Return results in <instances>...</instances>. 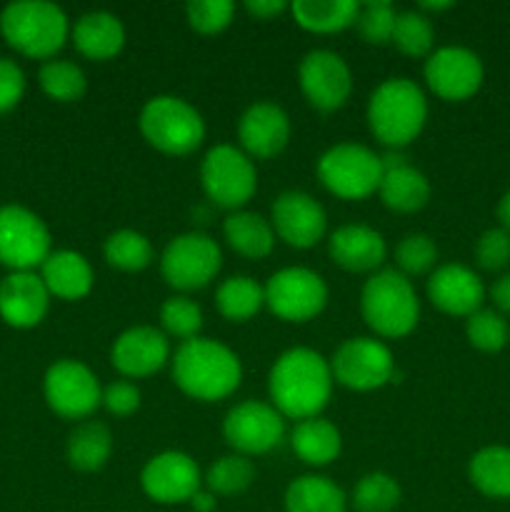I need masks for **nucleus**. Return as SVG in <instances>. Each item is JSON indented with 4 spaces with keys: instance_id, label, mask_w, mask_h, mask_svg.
<instances>
[{
    "instance_id": "obj_10",
    "label": "nucleus",
    "mask_w": 510,
    "mask_h": 512,
    "mask_svg": "<svg viewBox=\"0 0 510 512\" xmlns=\"http://www.w3.org/2000/svg\"><path fill=\"white\" fill-rule=\"evenodd\" d=\"M265 308L285 323H308L328 305V283L310 268H283L263 285Z\"/></svg>"
},
{
    "instance_id": "obj_1",
    "label": "nucleus",
    "mask_w": 510,
    "mask_h": 512,
    "mask_svg": "<svg viewBox=\"0 0 510 512\" xmlns=\"http://www.w3.org/2000/svg\"><path fill=\"white\" fill-rule=\"evenodd\" d=\"M333 370L330 360L313 348H290L273 363L268 373L270 405L283 418H318L333 395Z\"/></svg>"
},
{
    "instance_id": "obj_32",
    "label": "nucleus",
    "mask_w": 510,
    "mask_h": 512,
    "mask_svg": "<svg viewBox=\"0 0 510 512\" xmlns=\"http://www.w3.org/2000/svg\"><path fill=\"white\" fill-rule=\"evenodd\" d=\"M468 478L478 493L493 500L510 498V448L488 445L468 463Z\"/></svg>"
},
{
    "instance_id": "obj_35",
    "label": "nucleus",
    "mask_w": 510,
    "mask_h": 512,
    "mask_svg": "<svg viewBox=\"0 0 510 512\" xmlns=\"http://www.w3.org/2000/svg\"><path fill=\"white\" fill-rule=\"evenodd\" d=\"M255 480V465L253 460L245 455L230 453L215 460L203 475V485L215 493L218 498H233V495H243L245 490L253 485Z\"/></svg>"
},
{
    "instance_id": "obj_37",
    "label": "nucleus",
    "mask_w": 510,
    "mask_h": 512,
    "mask_svg": "<svg viewBox=\"0 0 510 512\" xmlns=\"http://www.w3.org/2000/svg\"><path fill=\"white\" fill-rule=\"evenodd\" d=\"M400 498H403V490L398 480L375 470V473H365L355 483L348 500L355 512H393L400 505Z\"/></svg>"
},
{
    "instance_id": "obj_18",
    "label": "nucleus",
    "mask_w": 510,
    "mask_h": 512,
    "mask_svg": "<svg viewBox=\"0 0 510 512\" xmlns=\"http://www.w3.org/2000/svg\"><path fill=\"white\" fill-rule=\"evenodd\" d=\"M270 225L275 238L295 250H308L323 240L328 230L325 208L305 190H285L270 208Z\"/></svg>"
},
{
    "instance_id": "obj_11",
    "label": "nucleus",
    "mask_w": 510,
    "mask_h": 512,
    "mask_svg": "<svg viewBox=\"0 0 510 512\" xmlns=\"http://www.w3.org/2000/svg\"><path fill=\"white\" fill-rule=\"evenodd\" d=\"M43 395L48 408L63 420H88L103 400L98 375L83 360H55L43 378Z\"/></svg>"
},
{
    "instance_id": "obj_15",
    "label": "nucleus",
    "mask_w": 510,
    "mask_h": 512,
    "mask_svg": "<svg viewBox=\"0 0 510 512\" xmlns=\"http://www.w3.org/2000/svg\"><path fill=\"white\" fill-rule=\"evenodd\" d=\"M298 85L305 100L320 113H333L348 103L353 93V73L338 53L315 48L298 65Z\"/></svg>"
},
{
    "instance_id": "obj_46",
    "label": "nucleus",
    "mask_w": 510,
    "mask_h": 512,
    "mask_svg": "<svg viewBox=\"0 0 510 512\" xmlns=\"http://www.w3.org/2000/svg\"><path fill=\"white\" fill-rule=\"evenodd\" d=\"M25 73L15 60L0 58V113H8L23 100Z\"/></svg>"
},
{
    "instance_id": "obj_8",
    "label": "nucleus",
    "mask_w": 510,
    "mask_h": 512,
    "mask_svg": "<svg viewBox=\"0 0 510 512\" xmlns=\"http://www.w3.org/2000/svg\"><path fill=\"white\" fill-rule=\"evenodd\" d=\"M200 185L215 205L243 210L258 190V170L250 155L230 143L213 145L200 163Z\"/></svg>"
},
{
    "instance_id": "obj_44",
    "label": "nucleus",
    "mask_w": 510,
    "mask_h": 512,
    "mask_svg": "<svg viewBox=\"0 0 510 512\" xmlns=\"http://www.w3.org/2000/svg\"><path fill=\"white\" fill-rule=\"evenodd\" d=\"M475 260L485 270H503L510 263V233L505 228H490L475 243Z\"/></svg>"
},
{
    "instance_id": "obj_2",
    "label": "nucleus",
    "mask_w": 510,
    "mask_h": 512,
    "mask_svg": "<svg viewBox=\"0 0 510 512\" xmlns=\"http://www.w3.org/2000/svg\"><path fill=\"white\" fill-rule=\"evenodd\" d=\"M170 373L180 393L200 403H215L230 398L240 388L243 363L228 345L198 335L178 345L170 358Z\"/></svg>"
},
{
    "instance_id": "obj_19",
    "label": "nucleus",
    "mask_w": 510,
    "mask_h": 512,
    "mask_svg": "<svg viewBox=\"0 0 510 512\" xmlns=\"http://www.w3.org/2000/svg\"><path fill=\"white\" fill-rule=\"evenodd\" d=\"M170 360L168 335L153 325H133L113 340L110 363L123 378L140 380L155 375Z\"/></svg>"
},
{
    "instance_id": "obj_26",
    "label": "nucleus",
    "mask_w": 510,
    "mask_h": 512,
    "mask_svg": "<svg viewBox=\"0 0 510 512\" xmlns=\"http://www.w3.org/2000/svg\"><path fill=\"white\" fill-rule=\"evenodd\" d=\"M70 38H73L80 55L103 63V60L115 58L123 50L125 25L115 13L90 10L75 20V25L70 28Z\"/></svg>"
},
{
    "instance_id": "obj_29",
    "label": "nucleus",
    "mask_w": 510,
    "mask_h": 512,
    "mask_svg": "<svg viewBox=\"0 0 510 512\" xmlns=\"http://www.w3.org/2000/svg\"><path fill=\"white\" fill-rule=\"evenodd\" d=\"M110 455H113V433L100 420H83L68 435L65 458H68L73 470H80V473H98L100 468L108 465Z\"/></svg>"
},
{
    "instance_id": "obj_6",
    "label": "nucleus",
    "mask_w": 510,
    "mask_h": 512,
    "mask_svg": "<svg viewBox=\"0 0 510 512\" xmlns=\"http://www.w3.org/2000/svg\"><path fill=\"white\" fill-rule=\"evenodd\" d=\"M140 135L150 148L165 155H190L203 145L205 120L195 105L178 95H155L138 118Z\"/></svg>"
},
{
    "instance_id": "obj_16",
    "label": "nucleus",
    "mask_w": 510,
    "mask_h": 512,
    "mask_svg": "<svg viewBox=\"0 0 510 512\" xmlns=\"http://www.w3.org/2000/svg\"><path fill=\"white\" fill-rule=\"evenodd\" d=\"M423 78L438 98L458 103L473 98L483 85V60L463 45H443L425 58Z\"/></svg>"
},
{
    "instance_id": "obj_42",
    "label": "nucleus",
    "mask_w": 510,
    "mask_h": 512,
    "mask_svg": "<svg viewBox=\"0 0 510 512\" xmlns=\"http://www.w3.org/2000/svg\"><path fill=\"white\" fill-rule=\"evenodd\" d=\"M435 260H438V248L435 240L425 233H408L395 248V263L405 278L428 273L435 268Z\"/></svg>"
},
{
    "instance_id": "obj_27",
    "label": "nucleus",
    "mask_w": 510,
    "mask_h": 512,
    "mask_svg": "<svg viewBox=\"0 0 510 512\" xmlns=\"http://www.w3.org/2000/svg\"><path fill=\"white\" fill-rule=\"evenodd\" d=\"M290 448L310 468H325L333 460H338L343 450V435L330 420L308 418L300 420L290 433Z\"/></svg>"
},
{
    "instance_id": "obj_28",
    "label": "nucleus",
    "mask_w": 510,
    "mask_h": 512,
    "mask_svg": "<svg viewBox=\"0 0 510 512\" xmlns=\"http://www.w3.org/2000/svg\"><path fill=\"white\" fill-rule=\"evenodd\" d=\"M225 243L248 260H263L275 248V230L268 218L253 210H233L223 223Z\"/></svg>"
},
{
    "instance_id": "obj_34",
    "label": "nucleus",
    "mask_w": 510,
    "mask_h": 512,
    "mask_svg": "<svg viewBox=\"0 0 510 512\" xmlns=\"http://www.w3.org/2000/svg\"><path fill=\"white\" fill-rule=\"evenodd\" d=\"M103 255L110 268H118L123 273H140L150 268L155 260L153 243L143 233L130 228L110 233L103 243Z\"/></svg>"
},
{
    "instance_id": "obj_47",
    "label": "nucleus",
    "mask_w": 510,
    "mask_h": 512,
    "mask_svg": "<svg viewBox=\"0 0 510 512\" xmlns=\"http://www.w3.org/2000/svg\"><path fill=\"white\" fill-rule=\"evenodd\" d=\"M245 10H248L250 15H255L258 20H270L275 18V15L290 10V3H285V0H248V3H245Z\"/></svg>"
},
{
    "instance_id": "obj_21",
    "label": "nucleus",
    "mask_w": 510,
    "mask_h": 512,
    "mask_svg": "<svg viewBox=\"0 0 510 512\" xmlns=\"http://www.w3.org/2000/svg\"><path fill=\"white\" fill-rule=\"evenodd\" d=\"M428 300L445 315H455V318H468L475 310L483 308L485 288L483 280L470 270L468 265L460 263H445L430 273L428 285Z\"/></svg>"
},
{
    "instance_id": "obj_17",
    "label": "nucleus",
    "mask_w": 510,
    "mask_h": 512,
    "mask_svg": "<svg viewBox=\"0 0 510 512\" xmlns=\"http://www.w3.org/2000/svg\"><path fill=\"white\" fill-rule=\"evenodd\" d=\"M140 488L153 503H190V498L203 488V473L195 458L183 450H163L143 465Z\"/></svg>"
},
{
    "instance_id": "obj_25",
    "label": "nucleus",
    "mask_w": 510,
    "mask_h": 512,
    "mask_svg": "<svg viewBox=\"0 0 510 512\" xmlns=\"http://www.w3.org/2000/svg\"><path fill=\"white\" fill-rule=\"evenodd\" d=\"M38 275L43 278L50 298L60 300H83L95 285L93 265L78 250H53L40 265Z\"/></svg>"
},
{
    "instance_id": "obj_5",
    "label": "nucleus",
    "mask_w": 510,
    "mask_h": 512,
    "mask_svg": "<svg viewBox=\"0 0 510 512\" xmlns=\"http://www.w3.org/2000/svg\"><path fill=\"white\" fill-rule=\"evenodd\" d=\"M5 43L35 60H53L70 35V20L50 0H15L0 13Z\"/></svg>"
},
{
    "instance_id": "obj_33",
    "label": "nucleus",
    "mask_w": 510,
    "mask_h": 512,
    "mask_svg": "<svg viewBox=\"0 0 510 512\" xmlns=\"http://www.w3.org/2000/svg\"><path fill=\"white\" fill-rule=\"evenodd\" d=\"M265 305L263 285L250 275H230L215 290V308L230 323H245Z\"/></svg>"
},
{
    "instance_id": "obj_51",
    "label": "nucleus",
    "mask_w": 510,
    "mask_h": 512,
    "mask_svg": "<svg viewBox=\"0 0 510 512\" xmlns=\"http://www.w3.org/2000/svg\"><path fill=\"white\" fill-rule=\"evenodd\" d=\"M418 8H420V13H423V10H435V13H438V10L453 8V3H448V0H443V3H428V0H425V3H420Z\"/></svg>"
},
{
    "instance_id": "obj_36",
    "label": "nucleus",
    "mask_w": 510,
    "mask_h": 512,
    "mask_svg": "<svg viewBox=\"0 0 510 512\" xmlns=\"http://www.w3.org/2000/svg\"><path fill=\"white\" fill-rule=\"evenodd\" d=\"M40 90L55 103H75L88 90L83 68L70 60H45L38 70Z\"/></svg>"
},
{
    "instance_id": "obj_48",
    "label": "nucleus",
    "mask_w": 510,
    "mask_h": 512,
    "mask_svg": "<svg viewBox=\"0 0 510 512\" xmlns=\"http://www.w3.org/2000/svg\"><path fill=\"white\" fill-rule=\"evenodd\" d=\"M490 295H493L498 310H503V313H510V273H505L503 278L495 280Z\"/></svg>"
},
{
    "instance_id": "obj_22",
    "label": "nucleus",
    "mask_w": 510,
    "mask_h": 512,
    "mask_svg": "<svg viewBox=\"0 0 510 512\" xmlns=\"http://www.w3.org/2000/svg\"><path fill=\"white\" fill-rule=\"evenodd\" d=\"M383 178H380L378 195L383 205L393 213H418L430 200V180L423 170L408 163L400 150L380 155Z\"/></svg>"
},
{
    "instance_id": "obj_31",
    "label": "nucleus",
    "mask_w": 510,
    "mask_h": 512,
    "mask_svg": "<svg viewBox=\"0 0 510 512\" xmlns=\"http://www.w3.org/2000/svg\"><path fill=\"white\" fill-rule=\"evenodd\" d=\"M358 8L360 3H355V0H295V3H290L295 23L308 33L320 35L353 28Z\"/></svg>"
},
{
    "instance_id": "obj_3",
    "label": "nucleus",
    "mask_w": 510,
    "mask_h": 512,
    "mask_svg": "<svg viewBox=\"0 0 510 512\" xmlns=\"http://www.w3.org/2000/svg\"><path fill=\"white\" fill-rule=\"evenodd\" d=\"M370 133L375 140L400 150L413 143L428 120V100L423 88L410 78H388L370 93L365 108Z\"/></svg>"
},
{
    "instance_id": "obj_13",
    "label": "nucleus",
    "mask_w": 510,
    "mask_h": 512,
    "mask_svg": "<svg viewBox=\"0 0 510 512\" xmlns=\"http://www.w3.org/2000/svg\"><path fill=\"white\" fill-rule=\"evenodd\" d=\"M335 383L358 393H370L388 385L395 375V360L383 340L358 335L338 345L330 358Z\"/></svg>"
},
{
    "instance_id": "obj_23",
    "label": "nucleus",
    "mask_w": 510,
    "mask_h": 512,
    "mask_svg": "<svg viewBox=\"0 0 510 512\" xmlns=\"http://www.w3.org/2000/svg\"><path fill=\"white\" fill-rule=\"evenodd\" d=\"M50 308V293L43 278L33 270L10 273L0 283V318L10 328L28 330L43 323Z\"/></svg>"
},
{
    "instance_id": "obj_9",
    "label": "nucleus",
    "mask_w": 510,
    "mask_h": 512,
    "mask_svg": "<svg viewBox=\"0 0 510 512\" xmlns=\"http://www.w3.org/2000/svg\"><path fill=\"white\" fill-rule=\"evenodd\" d=\"M220 265V245L205 233L175 235L160 253V275L180 295L210 285L220 273Z\"/></svg>"
},
{
    "instance_id": "obj_38",
    "label": "nucleus",
    "mask_w": 510,
    "mask_h": 512,
    "mask_svg": "<svg viewBox=\"0 0 510 512\" xmlns=\"http://www.w3.org/2000/svg\"><path fill=\"white\" fill-rule=\"evenodd\" d=\"M390 43L408 58H428L435 45V28L420 10H403L395 15V28Z\"/></svg>"
},
{
    "instance_id": "obj_45",
    "label": "nucleus",
    "mask_w": 510,
    "mask_h": 512,
    "mask_svg": "<svg viewBox=\"0 0 510 512\" xmlns=\"http://www.w3.org/2000/svg\"><path fill=\"white\" fill-rule=\"evenodd\" d=\"M105 410L115 418H128L140 408V388L130 380H115V383L105 385L103 400H100Z\"/></svg>"
},
{
    "instance_id": "obj_43",
    "label": "nucleus",
    "mask_w": 510,
    "mask_h": 512,
    "mask_svg": "<svg viewBox=\"0 0 510 512\" xmlns=\"http://www.w3.org/2000/svg\"><path fill=\"white\" fill-rule=\"evenodd\" d=\"M235 3L230 0H190L185 5L188 25L200 35H218L233 23Z\"/></svg>"
},
{
    "instance_id": "obj_4",
    "label": "nucleus",
    "mask_w": 510,
    "mask_h": 512,
    "mask_svg": "<svg viewBox=\"0 0 510 512\" xmlns=\"http://www.w3.org/2000/svg\"><path fill=\"white\" fill-rule=\"evenodd\" d=\"M360 315L378 338H405L420 320V300L410 278L385 268L370 275L360 290Z\"/></svg>"
},
{
    "instance_id": "obj_20",
    "label": "nucleus",
    "mask_w": 510,
    "mask_h": 512,
    "mask_svg": "<svg viewBox=\"0 0 510 512\" xmlns=\"http://www.w3.org/2000/svg\"><path fill=\"white\" fill-rule=\"evenodd\" d=\"M240 150L250 158H275L290 140V118L278 103L258 100L248 105L238 120Z\"/></svg>"
},
{
    "instance_id": "obj_40",
    "label": "nucleus",
    "mask_w": 510,
    "mask_h": 512,
    "mask_svg": "<svg viewBox=\"0 0 510 512\" xmlns=\"http://www.w3.org/2000/svg\"><path fill=\"white\" fill-rule=\"evenodd\" d=\"M465 338L480 353H498L508 345L510 325L498 310L480 308L465 318Z\"/></svg>"
},
{
    "instance_id": "obj_50",
    "label": "nucleus",
    "mask_w": 510,
    "mask_h": 512,
    "mask_svg": "<svg viewBox=\"0 0 510 512\" xmlns=\"http://www.w3.org/2000/svg\"><path fill=\"white\" fill-rule=\"evenodd\" d=\"M495 213H498L500 228H505L510 233V190L503 195V198H500L498 210H495Z\"/></svg>"
},
{
    "instance_id": "obj_41",
    "label": "nucleus",
    "mask_w": 510,
    "mask_h": 512,
    "mask_svg": "<svg viewBox=\"0 0 510 512\" xmlns=\"http://www.w3.org/2000/svg\"><path fill=\"white\" fill-rule=\"evenodd\" d=\"M395 15L398 13L388 0H368V3H360L353 28L358 30L365 43L385 45L393 38Z\"/></svg>"
},
{
    "instance_id": "obj_49",
    "label": "nucleus",
    "mask_w": 510,
    "mask_h": 512,
    "mask_svg": "<svg viewBox=\"0 0 510 512\" xmlns=\"http://www.w3.org/2000/svg\"><path fill=\"white\" fill-rule=\"evenodd\" d=\"M190 508H193V512H215L218 510V495L210 493L203 485V488L190 498Z\"/></svg>"
},
{
    "instance_id": "obj_7",
    "label": "nucleus",
    "mask_w": 510,
    "mask_h": 512,
    "mask_svg": "<svg viewBox=\"0 0 510 512\" xmlns=\"http://www.w3.org/2000/svg\"><path fill=\"white\" fill-rule=\"evenodd\" d=\"M315 173L323 188L335 198L365 200L378 193L383 163L368 145L338 143L320 155Z\"/></svg>"
},
{
    "instance_id": "obj_24",
    "label": "nucleus",
    "mask_w": 510,
    "mask_h": 512,
    "mask_svg": "<svg viewBox=\"0 0 510 512\" xmlns=\"http://www.w3.org/2000/svg\"><path fill=\"white\" fill-rule=\"evenodd\" d=\"M328 255L338 268L348 273H378L388 255V245L383 235L370 225L348 223L330 233Z\"/></svg>"
},
{
    "instance_id": "obj_39",
    "label": "nucleus",
    "mask_w": 510,
    "mask_h": 512,
    "mask_svg": "<svg viewBox=\"0 0 510 512\" xmlns=\"http://www.w3.org/2000/svg\"><path fill=\"white\" fill-rule=\"evenodd\" d=\"M203 328V310L188 295H170L160 305V330L168 338H178L180 343L193 340L200 335Z\"/></svg>"
},
{
    "instance_id": "obj_14",
    "label": "nucleus",
    "mask_w": 510,
    "mask_h": 512,
    "mask_svg": "<svg viewBox=\"0 0 510 512\" xmlns=\"http://www.w3.org/2000/svg\"><path fill=\"white\" fill-rule=\"evenodd\" d=\"M285 435V418L263 400H243L223 418V438L238 455H265L278 448Z\"/></svg>"
},
{
    "instance_id": "obj_12",
    "label": "nucleus",
    "mask_w": 510,
    "mask_h": 512,
    "mask_svg": "<svg viewBox=\"0 0 510 512\" xmlns=\"http://www.w3.org/2000/svg\"><path fill=\"white\" fill-rule=\"evenodd\" d=\"M50 253V230L38 213L15 203L0 205V265L25 273L40 268Z\"/></svg>"
},
{
    "instance_id": "obj_30",
    "label": "nucleus",
    "mask_w": 510,
    "mask_h": 512,
    "mask_svg": "<svg viewBox=\"0 0 510 512\" xmlns=\"http://www.w3.org/2000/svg\"><path fill=\"white\" fill-rule=\"evenodd\" d=\"M285 512H348V495L325 475H300L285 488Z\"/></svg>"
}]
</instances>
